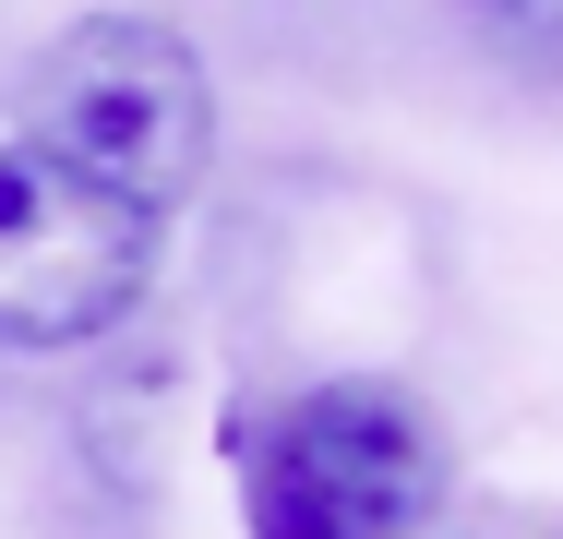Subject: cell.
<instances>
[{
    "mask_svg": "<svg viewBox=\"0 0 563 539\" xmlns=\"http://www.w3.org/2000/svg\"><path fill=\"white\" fill-rule=\"evenodd\" d=\"M24 144L85 168L97 193L168 216L217 156V85L180 24L156 12H73L24 61Z\"/></svg>",
    "mask_w": 563,
    "mask_h": 539,
    "instance_id": "cell-1",
    "label": "cell"
},
{
    "mask_svg": "<svg viewBox=\"0 0 563 539\" xmlns=\"http://www.w3.org/2000/svg\"><path fill=\"white\" fill-rule=\"evenodd\" d=\"M228 455L252 539H408L444 504V431L396 384H312L228 431Z\"/></svg>",
    "mask_w": 563,
    "mask_h": 539,
    "instance_id": "cell-2",
    "label": "cell"
},
{
    "mask_svg": "<svg viewBox=\"0 0 563 539\" xmlns=\"http://www.w3.org/2000/svg\"><path fill=\"white\" fill-rule=\"evenodd\" d=\"M168 216L97 193L85 168L0 144V348H97L156 288Z\"/></svg>",
    "mask_w": 563,
    "mask_h": 539,
    "instance_id": "cell-3",
    "label": "cell"
},
{
    "mask_svg": "<svg viewBox=\"0 0 563 539\" xmlns=\"http://www.w3.org/2000/svg\"><path fill=\"white\" fill-rule=\"evenodd\" d=\"M467 24L516 85H563V0H467Z\"/></svg>",
    "mask_w": 563,
    "mask_h": 539,
    "instance_id": "cell-4",
    "label": "cell"
}]
</instances>
